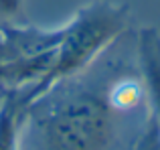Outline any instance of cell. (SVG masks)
I'll return each instance as SVG.
<instances>
[{
    "mask_svg": "<svg viewBox=\"0 0 160 150\" xmlns=\"http://www.w3.org/2000/svg\"><path fill=\"white\" fill-rule=\"evenodd\" d=\"M27 106L24 87L6 89L0 98V150H16V136Z\"/></svg>",
    "mask_w": 160,
    "mask_h": 150,
    "instance_id": "cell-4",
    "label": "cell"
},
{
    "mask_svg": "<svg viewBox=\"0 0 160 150\" xmlns=\"http://www.w3.org/2000/svg\"><path fill=\"white\" fill-rule=\"evenodd\" d=\"M0 20L2 24L27 22L22 14V0H0Z\"/></svg>",
    "mask_w": 160,
    "mask_h": 150,
    "instance_id": "cell-6",
    "label": "cell"
},
{
    "mask_svg": "<svg viewBox=\"0 0 160 150\" xmlns=\"http://www.w3.org/2000/svg\"><path fill=\"white\" fill-rule=\"evenodd\" d=\"M130 20V4L95 0L77 8L73 18L63 24V37L49 71L32 87H24L27 103L45 93L57 81L89 67L98 57H102L113 43H118L128 32Z\"/></svg>",
    "mask_w": 160,
    "mask_h": 150,
    "instance_id": "cell-2",
    "label": "cell"
},
{
    "mask_svg": "<svg viewBox=\"0 0 160 150\" xmlns=\"http://www.w3.org/2000/svg\"><path fill=\"white\" fill-rule=\"evenodd\" d=\"M132 150H160V124L154 120V116L150 114L148 124L142 130V134L136 138Z\"/></svg>",
    "mask_w": 160,
    "mask_h": 150,
    "instance_id": "cell-5",
    "label": "cell"
},
{
    "mask_svg": "<svg viewBox=\"0 0 160 150\" xmlns=\"http://www.w3.org/2000/svg\"><path fill=\"white\" fill-rule=\"evenodd\" d=\"M136 63L150 114L160 124V32L142 27L136 35Z\"/></svg>",
    "mask_w": 160,
    "mask_h": 150,
    "instance_id": "cell-3",
    "label": "cell"
},
{
    "mask_svg": "<svg viewBox=\"0 0 160 150\" xmlns=\"http://www.w3.org/2000/svg\"><path fill=\"white\" fill-rule=\"evenodd\" d=\"M116 47L24 106L20 132L32 150H113L124 118L148 106Z\"/></svg>",
    "mask_w": 160,
    "mask_h": 150,
    "instance_id": "cell-1",
    "label": "cell"
}]
</instances>
